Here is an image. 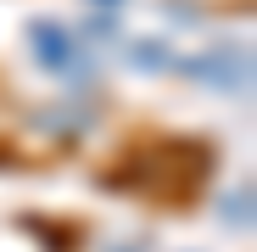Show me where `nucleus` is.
<instances>
[{"label":"nucleus","mask_w":257,"mask_h":252,"mask_svg":"<svg viewBox=\"0 0 257 252\" xmlns=\"http://www.w3.org/2000/svg\"><path fill=\"white\" fill-rule=\"evenodd\" d=\"M34 45H39V56H45L51 67H67V62H73V39H67L62 28L51 34V23H34Z\"/></svg>","instance_id":"f257e3e1"}]
</instances>
